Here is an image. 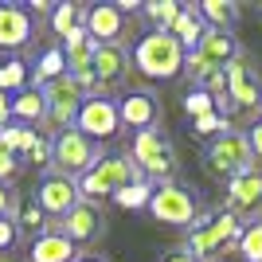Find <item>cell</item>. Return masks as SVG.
I'll return each instance as SVG.
<instances>
[{
	"instance_id": "cell-1",
	"label": "cell",
	"mask_w": 262,
	"mask_h": 262,
	"mask_svg": "<svg viewBox=\"0 0 262 262\" xmlns=\"http://www.w3.org/2000/svg\"><path fill=\"white\" fill-rule=\"evenodd\" d=\"M129 161L133 168L149 180V184H168L180 168V157H176L172 141H168V133L164 129H141L133 133V145H129Z\"/></svg>"
},
{
	"instance_id": "cell-2",
	"label": "cell",
	"mask_w": 262,
	"mask_h": 262,
	"mask_svg": "<svg viewBox=\"0 0 262 262\" xmlns=\"http://www.w3.org/2000/svg\"><path fill=\"white\" fill-rule=\"evenodd\" d=\"M129 63L141 71L145 78L168 82V78L184 75V47L176 43L168 32H145L129 51Z\"/></svg>"
},
{
	"instance_id": "cell-3",
	"label": "cell",
	"mask_w": 262,
	"mask_h": 262,
	"mask_svg": "<svg viewBox=\"0 0 262 262\" xmlns=\"http://www.w3.org/2000/svg\"><path fill=\"white\" fill-rule=\"evenodd\" d=\"M243 223L231 211H200L196 223L188 227V243L184 251L196 254L200 262H208L211 254H223V251H235V239H239Z\"/></svg>"
},
{
	"instance_id": "cell-4",
	"label": "cell",
	"mask_w": 262,
	"mask_h": 262,
	"mask_svg": "<svg viewBox=\"0 0 262 262\" xmlns=\"http://www.w3.org/2000/svg\"><path fill=\"white\" fill-rule=\"evenodd\" d=\"M254 153L251 145H247V133L243 129H227L219 133V137H211L208 149H204V168H208L211 180H235L239 172H247V168H254Z\"/></svg>"
},
{
	"instance_id": "cell-5",
	"label": "cell",
	"mask_w": 262,
	"mask_h": 262,
	"mask_svg": "<svg viewBox=\"0 0 262 262\" xmlns=\"http://www.w3.org/2000/svg\"><path fill=\"white\" fill-rule=\"evenodd\" d=\"M102 157H106V149L94 145L90 137H82L75 125H71V129H59L51 137V164H55L51 172H59V176L78 180V176H86Z\"/></svg>"
},
{
	"instance_id": "cell-6",
	"label": "cell",
	"mask_w": 262,
	"mask_h": 262,
	"mask_svg": "<svg viewBox=\"0 0 262 262\" xmlns=\"http://www.w3.org/2000/svg\"><path fill=\"white\" fill-rule=\"evenodd\" d=\"M133 180H145L137 168H133V161L125 153L121 157H114V153H106L94 168H90L86 176H78V196L86 200V204H94V200H102V196H118L125 184H133Z\"/></svg>"
},
{
	"instance_id": "cell-7",
	"label": "cell",
	"mask_w": 262,
	"mask_h": 262,
	"mask_svg": "<svg viewBox=\"0 0 262 262\" xmlns=\"http://www.w3.org/2000/svg\"><path fill=\"white\" fill-rule=\"evenodd\" d=\"M243 47H239V39L231 32H211L208 28V35L200 39V47L196 51H188L184 55V71H188V82H204L208 75H215V71H223V67L239 55Z\"/></svg>"
},
{
	"instance_id": "cell-8",
	"label": "cell",
	"mask_w": 262,
	"mask_h": 262,
	"mask_svg": "<svg viewBox=\"0 0 262 262\" xmlns=\"http://www.w3.org/2000/svg\"><path fill=\"white\" fill-rule=\"evenodd\" d=\"M223 78H227V98L235 114H254L262 110V75L254 67L251 55H235L227 67H223Z\"/></svg>"
},
{
	"instance_id": "cell-9",
	"label": "cell",
	"mask_w": 262,
	"mask_h": 262,
	"mask_svg": "<svg viewBox=\"0 0 262 262\" xmlns=\"http://www.w3.org/2000/svg\"><path fill=\"white\" fill-rule=\"evenodd\" d=\"M149 215L168 223V227H192L200 215V200L196 192H188L180 184H153V196H149Z\"/></svg>"
},
{
	"instance_id": "cell-10",
	"label": "cell",
	"mask_w": 262,
	"mask_h": 262,
	"mask_svg": "<svg viewBox=\"0 0 262 262\" xmlns=\"http://www.w3.org/2000/svg\"><path fill=\"white\" fill-rule=\"evenodd\" d=\"M39 90H43V98H47V118L43 121H51L55 133L71 129V125H75L78 106L86 102V94H82V86H78V78L59 75L55 82H47V86H39Z\"/></svg>"
},
{
	"instance_id": "cell-11",
	"label": "cell",
	"mask_w": 262,
	"mask_h": 262,
	"mask_svg": "<svg viewBox=\"0 0 262 262\" xmlns=\"http://www.w3.org/2000/svg\"><path fill=\"white\" fill-rule=\"evenodd\" d=\"M75 129L82 137H90L94 145L110 141L114 133H121V121H118V98H86L75 114Z\"/></svg>"
},
{
	"instance_id": "cell-12",
	"label": "cell",
	"mask_w": 262,
	"mask_h": 262,
	"mask_svg": "<svg viewBox=\"0 0 262 262\" xmlns=\"http://www.w3.org/2000/svg\"><path fill=\"white\" fill-rule=\"evenodd\" d=\"M223 211H231L239 223L243 219H254V223L262 219V164L227 180V208Z\"/></svg>"
},
{
	"instance_id": "cell-13",
	"label": "cell",
	"mask_w": 262,
	"mask_h": 262,
	"mask_svg": "<svg viewBox=\"0 0 262 262\" xmlns=\"http://www.w3.org/2000/svg\"><path fill=\"white\" fill-rule=\"evenodd\" d=\"M78 180H71V176H59V172H47L43 180H39V188H35V204L43 208L47 219H59L67 215V211L78 204Z\"/></svg>"
},
{
	"instance_id": "cell-14",
	"label": "cell",
	"mask_w": 262,
	"mask_h": 262,
	"mask_svg": "<svg viewBox=\"0 0 262 262\" xmlns=\"http://www.w3.org/2000/svg\"><path fill=\"white\" fill-rule=\"evenodd\" d=\"M129 71V51L121 43H102L94 47V63H90V78L98 86V98H110V90L118 86Z\"/></svg>"
},
{
	"instance_id": "cell-15",
	"label": "cell",
	"mask_w": 262,
	"mask_h": 262,
	"mask_svg": "<svg viewBox=\"0 0 262 262\" xmlns=\"http://www.w3.org/2000/svg\"><path fill=\"white\" fill-rule=\"evenodd\" d=\"M59 231H63V235L75 243V247H78V243H98L102 235H106V215H102L98 204L78 200L75 208L59 219Z\"/></svg>"
},
{
	"instance_id": "cell-16",
	"label": "cell",
	"mask_w": 262,
	"mask_h": 262,
	"mask_svg": "<svg viewBox=\"0 0 262 262\" xmlns=\"http://www.w3.org/2000/svg\"><path fill=\"white\" fill-rule=\"evenodd\" d=\"M118 121L121 129H153L157 121H161V102H157V94H149V90H125L118 98Z\"/></svg>"
},
{
	"instance_id": "cell-17",
	"label": "cell",
	"mask_w": 262,
	"mask_h": 262,
	"mask_svg": "<svg viewBox=\"0 0 262 262\" xmlns=\"http://www.w3.org/2000/svg\"><path fill=\"white\" fill-rule=\"evenodd\" d=\"M82 28H86L90 43H121V32H125V12L118 4H90L86 16H82Z\"/></svg>"
},
{
	"instance_id": "cell-18",
	"label": "cell",
	"mask_w": 262,
	"mask_h": 262,
	"mask_svg": "<svg viewBox=\"0 0 262 262\" xmlns=\"http://www.w3.org/2000/svg\"><path fill=\"white\" fill-rule=\"evenodd\" d=\"M35 39V20L24 4H0V51H20Z\"/></svg>"
},
{
	"instance_id": "cell-19",
	"label": "cell",
	"mask_w": 262,
	"mask_h": 262,
	"mask_svg": "<svg viewBox=\"0 0 262 262\" xmlns=\"http://www.w3.org/2000/svg\"><path fill=\"white\" fill-rule=\"evenodd\" d=\"M75 254H78V247L59 231L55 219L47 223L43 235H35L32 247H28V262H75Z\"/></svg>"
},
{
	"instance_id": "cell-20",
	"label": "cell",
	"mask_w": 262,
	"mask_h": 262,
	"mask_svg": "<svg viewBox=\"0 0 262 262\" xmlns=\"http://www.w3.org/2000/svg\"><path fill=\"white\" fill-rule=\"evenodd\" d=\"M8 114H12V121H20V125H35V121H43L47 118L43 90L24 86V90H16V94H8Z\"/></svg>"
},
{
	"instance_id": "cell-21",
	"label": "cell",
	"mask_w": 262,
	"mask_h": 262,
	"mask_svg": "<svg viewBox=\"0 0 262 262\" xmlns=\"http://www.w3.org/2000/svg\"><path fill=\"white\" fill-rule=\"evenodd\" d=\"M192 8L204 20V28H211V32H231L239 24V4L235 0H200Z\"/></svg>"
},
{
	"instance_id": "cell-22",
	"label": "cell",
	"mask_w": 262,
	"mask_h": 262,
	"mask_svg": "<svg viewBox=\"0 0 262 262\" xmlns=\"http://www.w3.org/2000/svg\"><path fill=\"white\" fill-rule=\"evenodd\" d=\"M12 223H16V231H20V235H43L47 231V223H51V219L43 215V208H39V204H35V196H16L12 200Z\"/></svg>"
},
{
	"instance_id": "cell-23",
	"label": "cell",
	"mask_w": 262,
	"mask_h": 262,
	"mask_svg": "<svg viewBox=\"0 0 262 262\" xmlns=\"http://www.w3.org/2000/svg\"><path fill=\"white\" fill-rule=\"evenodd\" d=\"M168 35H172L176 43L184 47V55H188V51H196V47H200V39L208 35V28H204V20H200V16H196V8L188 4V8H180V16H176V20H172V28H168Z\"/></svg>"
},
{
	"instance_id": "cell-24",
	"label": "cell",
	"mask_w": 262,
	"mask_h": 262,
	"mask_svg": "<svg viewBox=\"0 0 262 262\" xmlns=\"http://www.w3.org/2000/svg\"><path fill=\"white\" fill-rule=\"evenodd\" d=\"M35 137H39V129H32V125H12V121H8V125L0 129V149H8V153L20 161V157L32 149Z\"/></svg>"
},
{
	"instance_id": "cell-25",
	"label": "cell",
	"mask_w": 262,
	"mask_h": 262,
	"mask_svg": "<svg viewBox=\"0 0 262 262\" xmlns=\"http://www.w3.org/2000/svg\"><path fill=\"white\" fill-rule=\"evenodd\" d=\"M82 16H86V8H82V4H75V0H63V4H55V8H51V32L63 39L67 32H75L78 24H82Z\"/></svg>"
},
{
	"instance_id": "cell-26",
	"label": "cell",
	"mask_w": 262,
	"mask_h": 262,
	"mask_svg": "<svg viewBox=\"0 0 262 262\" xmlns=\"http://www.w3.org/2000/svg\"><path fill=\"white\" fill-rule=\"evenodd\" d=\"M59 75H67V63H63V47L55 43V47H47V51L39 55V63H35V90L55 82Z\"/></svg>"
},
{
	"instance_id": "cell-27",
	"label": "cell",
	"mask_w": 262,
	"mask_h": 262,
	"mask_svg": "<svg viewBox=\"0 0 262 262\" xmlns=\"http://www.w3.org/2000/svg\"><path fill=\"white\" fill-rule=\"evenodd\" d=\"M149 196H153V184L149 180H133V184H125L114 196V204L125 208V211H137V208H149Z\"/></svg>"
},
{
	"instance_id": "cell-28",
	"label": "cell",
	"mask_w": 262,
	"mask_h": 262,
	"mask_svg": "<svg viewBox=\"0 0 262 262\" xmlns=\"http://www.w3.org/2000/svg\"><path fill=\"white\" fill-rule=\"evenodd\" d=\"M235 251L243 254V262H262V219L239 231V239H235Z\"/></svg>"
},
{
	"instance_id": "cell-29",
	"label": "cell",
	"mask_w": 262,
	"mask_h": 262,
	"mask_svg": "<svg viewBox=\"0 0 262 262\" xmlns=\"http://www.w3.org/2000/svg\"><path fill=\"white\" fill-rule=\"evenodd\" d=\"M141 12L153 20V32H168L172 20L180 16V4L176 0H153V4H141Z\"/></svg>"
},
{
	"instance_id": "cell-30",
	"label": "cell",
	"mask_w": 262,
	"mask_h": 262,
	"mask_svg": "<svg viewBox=\"0 0 262 262\" xmlns=\"http://www.w3.org/2000/svg\"><path fill=\"white\" fill-rule=\"evenodd\" d=\"M28 86V67L20 59H8V63H0V90L4 94H16V90Z\"/></svg>"
},
{
	"instance_id": "cell-31",
	"label": "cell",
	"mask_w": 262,
	"mask_h": 262,
	"mask_svg": "<svg viewBox=\"0 0 262 262\" xmlns=\"http://www.w3.org/2000/svg\"><path fill=\"white\" fill-rule=\"evenodd\" d=\"M227 129H231V121L219 118L215 110L204 114V118H192V133H196V137H219V133H227Z\"/></svg>"
},
{
	"instance_id": "cell-32",
	"label": "cell",
	"mask_w": 262,
	"mask_h": 262,
	"mask_svg": "<svg viewBox=\"0 0 262 262\" xmlns=\"http://www.w3.org/2000/svg\"><path fill=\"white\" fill-rule=\"evenodd\" d=\"M180 106H184V114L188 118H204V114H211V110H215V102L208 98V94H204V90H188L184 98H180Z\"/></svg>"
},
{
	"instance_id": "cell-33",
	"label": "cell",
	"mask_w": 262,
	"mask_h": 262,
	"mask_svg": "<svg viewBox=\"0 0 262 262\" xmlns=\"http://www.w3.org/2000/svg\"><path fill=\"white\" fill-rule=\"evenodd\" d=\"M24 161H32L35 168H47V164H51V141H47L43 133H39V137L32 141V149L24 153Z\"/></svg>"
},
{
	"instance_id": "cell-34",
	"label": "cell",
	"mask_w": 262,
	"mask_h": 262,
	"mask_svg": "<svg viewBox=\"0 0 262 262\" xmlns=\"http://www.w3.org/2000/svg\"><path fill=\"white\" fill-rule=\"evenodd\" d=\"M16 243H20V231H16V223H12L8 215H0V254H8Z\"/></svg>"
},
{
	"instance_id": "cell-35",
	"label": "cell",
	"mask_w": 262,
	"mask_h": 262,
	"mask_svg": "<svg viewBox=\"0 0 262 262\" xmlns=\"http://www.w3.org/2000/svg\"><path fill=\"white\" fill-rule=\"evenodd\" d=\"M247 145H251L254 161H262V114L251 121V129H247Z\"/></svg>"
},
{
	"instance_id": "cell-36",
	"label": "cell",
	"mask_w": 262,
	"mask_h": 262,
	"mask_svg": "<svg viewBox=\"0 0 262 262\" xmlns=\"http://www.w3.org/2000/svg\"><path fill=\"white\" fill-rule=\"evenodd\" d=\"M16 172H20V161H16L8 149H0V184H8Z\"/></svg>"
},
{
	"instance_id": "cell-37",
	"label": "cell",
	"mask_w": 262,
	"mask_h": 262,
	"mask_svg": "<svg viewBox=\"0 0 262 262\" xmlns=\"http://www.w3.org/2000/svg\"><path fill=\"white\" fill-rule=\"evenodd\" d=\"M161 262H200V258H196V254H188L184 247H176V251H168Z\"/></svg>"
},
{
	"instance_id": "cell-38",
	"label": "cell",
	"mask_w": 262,
	"mask_h": 262,
	"mask_svg": "<svg viewBox=\"0 0 262 262\" xmlns=\"http://www.w3.org/2000/svg\"><path fill=\"white\" fill-rule=\"evenodd\" d=\"M12 200H16V196H12V188L0 184V215H12Z\"/></svg>"
},
{
	"instance_id": "cell-39",
	"label": "cell",
	"mask_w": 262,
	"mask_h": 262,
	"mask_svg": "<svg viewBox=\"0 0 262 262\" xmlns=\"http://www.w3.org/2000/svg\"><path fill=\"white\" fill-rule=\"evenodd\" d=\"M51 16V4H47V0H32V4H28V16Z\"/></svg>"
},
{
	"instance_id": "cell-40",
	"label": "cell",
	"mask_w": 262,
	"mask_h": 262,
	"mask_svg": "<svg viewBox=\"0 0 262 262\" xmlns=\"http://www.w3.org/2000/svg\"><path fill=\"white\" fill-rule=\"evenodd\" d=\"M75 262H110V258H106V254H98V251H78Z\"/></svg>"
},
{
	"instance_id": "cell-41",
	"label": "cell",
	"mask_w": 262,
	"mask_h": 262,
	"mask_svg": "<svg viewBox=\"0 0 262 262\" xmlns=\"http://www.w3.org/2000/svg\"><path fill=\"white\" fill-rule=\"evenodd\" d=\"M12 121V114H8V94H4V90H0V129H4V125H8Z\"/></svg>"
}]
</instances>
